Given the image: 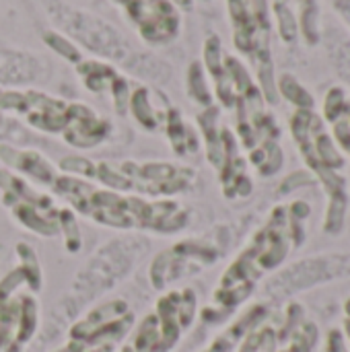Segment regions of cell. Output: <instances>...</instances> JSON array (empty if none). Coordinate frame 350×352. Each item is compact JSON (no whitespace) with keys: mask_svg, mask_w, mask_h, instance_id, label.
<instances>
[{"mask_svg":"<svg viewBox=\"0 0 350 352\" xmlns=\"http://www.w3.org/2000/svg\"><path fill=\"white\" fill-rule=\"evenodd\" d=\"M278 21H281V33L287 41H291L297 33V23L291 14V10L285 4H278Z\"/></svg>","mask_w":350,"mask_h":352,"instance_id":"3","label":"cell"},{"mask_svg":"<svg viewBox=\"0 0 350 352\" xmlns=\"http://www.w3.org/2000/svg\"><path fill=\"white\" fill-rule=\"evenodd\" d=\"M303 33H305V39L309 43H318V39H320V35H318V8H316L314 0H309L303 6Z\"/></svg>","mask_w":350,"mask_h":352,"instance_id":"2","label":"cell"},{"mask_svg":"<svg viewBox=\"0 0 350 352\" xmlns=\"http://www.w3.org/2000/svg\"><path fill=\"white\" fill-rule=\"evenodd\" d=\"M342 91L340 89H332L328 93V99H326V116L328 120H334L338 116V111L342 109Z\"/></svg>","mask_w":350,"mask_h":352,"instance_id":"4","label":"cell"},{"mask_svg":"<svg viewBox=\"0 0 350 352\" xmlns=\"http://www.w3.org/2000/svg\"><path fill=\"white\" fill-rule=\"evenodd\" d=\"M281 89H283V93H285L291 101H295L299 107H311V105H314L311 95H309L305 89H301V87L295 82V78H291V76H283Z\"/></svg>","mask_w":350,"mask_h":352,"instance_id":"1","label":"cell"}]
</instances>
